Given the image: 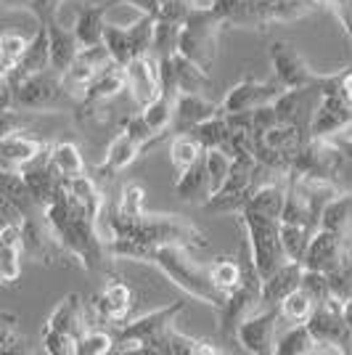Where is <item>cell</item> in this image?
Returning a JSON list of instances; mask_svg holds the SVG:
<instances>
[{"mask_svg":"<svg viewBox=\"0 0 352 355\" xmlns=\"http://www.w3.org/2000/svg\"><path fill=\"white\" fill-rule=\"evenodd\" d=\"M45 215L53 225L56 236L61 239V244L77 257L80 266L93 270V273L101 270L106 263V254H109V247L98 236V223L72 199V193L67 189V180L61 186L59 196L45 207Z\"/></svg>","mask_w":352,"mask_h":355,"instance_id":"6da1fadb","label":"cell"},{"mask_svg":"<svg viewBox=\"0 0 352 355\" xmlns=\"http://www.w3.org/2000/svg\"><path fill=\"white\" fill-rule=\"evenodd\" d=\"M146 263H154L183 292H188L191 297L202 300L212 308H220L225 297H228L215 286L209 266H202L199 260H193L188 247H183V244H154V247H148Z\"/></svg>","mask_w":352,"mask_h":355,"instance_id":"7a4b0ae2","label":"cell"},{"mask_svg":"<svg viewBox=\"0 0 352 355\" xmlns=\"http://www.w3.org/2000/svg\"><path fill=\"white\" fill-rule=\"evenodd\" d=\"M112 234L122 239H135L141 244H183V247H206V236L191 225V223L180 220L177 215H141V218H122L112 215Z\"/></svg>","mask_w":352,"mask_h":355,"instance_id":"3957f363","label":"cell"},{"mask_svg":"<svg viewBox=\"0 0 352 355\" xmlns=\"http://www.w3.org/2000/svg\"><path fill=\"white\" fill-rule=\"evenodd\" d=\"M186 311V302L177 300L173 305H164L159 311H151L135 321H122L114 324V337H117V350L114 353H151L157 342L167 334V329L175 324V315Z\"/></svg>","mask_w":352,"mask_h":355,"instance_id":"277c9868","label":"cell"},{"mask_svg":"<svg viewBox=\"0 0 352 355\" xmlns=\"http://www.w3.org/2000/svg\"><path fill=\"white\" fill-rule=\"evenodd\" d=\"M241 220H244L247 236H249V260L254 263L257 273L265 279L289 260L283 252V244H281V220L267 218L263 212H254L249 207L241 209Z\"/></svg>","mask_w":352,"mask_h":355,"instance_id":"5b68a950","label":"cell"},{"mask_svg":"<svg viewBox=\"0 0 352 355\" xmlns=\"http://www.w3.org/2000/svg\"><path fill=\"white\" fill-rule=\"evenodd\" d=\"M225 27L220 16L209 8H193L188 19L183 21V32H180V51L183 56L193 59L196 64H202L204 69H209L215 59H218V37L220 30Z\"/></svg>","mask_w":352,"mask_h":355,"instance_id":"8992f818","label":"cell"},{"mask_svg":"<svg viewBox=\"0 0 352 355\" xmlns=\"http://www.w3.org/2000/svg\"><path fill=\"white\" fill-rule=\"evenodd\" d=\"M308 326L315 337V353L352 355V329L344 318L339 300L328 297L326 302L315 305V313L310 315Z\"/></svg>","mask_w":352,"mask_h":355,"instance_id":"52a82bcc","label":"cell"},{"mask_svg":"<svg viewBox=\"0 0 352 355\" xmlns=\"http://www.w3.org/2000/svg\"><path fill=\"white\" fill-rule=\"evenodd\" d=\"M263 308V276L257 273L254 263L249 260L244 282L236 286L231 295L225 297L220 308H218V321H220L222 337H234L238 326L244 324L254 311Z\"/></svg>","mask_w":352,"mask_h":355,"instance_id":"ba28073f","label":"cell"},{"mask_svg":"<svg viewBox=\"0 0 352 355\" xmlns=\"http://www.w3.org/2000/svg\"><path fill=\"white\" fill-rule=\"evenodd\" d=\"M254 170H257V159L254 157H234V167L231 175L222 183L218 193H212L202 207L212 215H231V212H241L252 199V193L257 191L254 186Z\"/></svg>","mask_w":352,"mask_h":355,"instance_id":"9c48e42d","label":"cell"},{"mask_svg":"<svg viewBox=\"0 0 352 355\" xmlns=\"http://www.w3.org/2000/svg\"><path fill=\"white\" fill-rule=\"evenodd\" d=\"M122 90H127V67L112 61V64H109L106 69H101L98 77L90 83V88L85 90L82 101H77V119H80V122L93 119L103 106L109 104L114 96H119Z\"/></svg>","mask_w":352,"mask_h":355,"instance_id":"30bf717a","label":"cell"},{"mask_svg":"<svg viewBox=\"0 0 352 355\" xmlns=\"http://www.w3.org/2000/svg\"><path fill=\"white\" fill-rule=\"evenodd\" d=\"M112 64V56L106 51V45H93V48H80L77 59L72 61V67L67 72H61V83L67 96L72 98L74 104L82 101L85 90L90 88V83L98 77L101 69H106Z\"/></svg>","mask_w":352,"mask_h":355,"instance_id":"8fae6325","label":"cell"},{"mask_svg":"<svg viewBox=\"0 0 352 355\" xmlns=\"http://www.w3.org/2000/svg\"><path fill=\"white\" fill-rule=\"evenodd\" d=\"M286 90V85L281 83L279 77L273 74L270 80H241L238 85L225 93V98L220 101L222 106V114H238V112H252L257 106L265 104H276L281 93Z\"/></svg>","mask_w":352,"mask_h":355,"instance_id":"7c38bea8","label":"cell"},{"mask_svg":"<svg viewBox=\"0 0 352 355\" xmlns=\"http://www.w3.org/2000/svg\"><path fill=\"white\" fill-rule=\"evenodd\" d=\"M281 318H283L281 308H260V311H254L244 324L238 326L236 340H238V345L247 353H276V324H279Z\"/></svg>","mask_w":352,"mask_h":355,"instance_id":"4fadbf2b","label":"cell"},{"mask_svg":"<svg viewBox=\"0 0 352 355\" xmlns=\"http://www.w3.org/2000/svg\"><path fill=\"white\" fill-rule=\"evenodd\" d=\"M127 90L138 109H146L161 93V64L157 53L138 56L127 64Z\"/></svg>","mask_w":352,"mask_h":355,"instance_id":"5bb4252c","label":"cell"},{"mask_svg":"<svg viewBox=\"0 0 352 355\" xmlns=\"http://www.w3.org/2000/svg\"><path fill=\"white\" fill-rule=\"evenodd\" d=\"M270 61H273V74L279 77L281 83L289 88H308L321 83L323 74L313 72L308 67V61L302 59L289 43H273L270 45Z\"/></svg>","mask_w":352,"mask_h":355,"instance_id":"9a60e30c","label":"cell"},{"mask_svg":"<svg viewBox=\"0 0 352 355\" xmlns=\"http://www.w3.org/2000/svg\"><path fill=\"white\" fill-rule=\"evenodd\" d=\"M347 236L337 234V231H328V228H318L313 234L310 241V250L305 254V268H315L323 273H331L337 266L344 263L347 257Z\"/></svg>","mask_w":352,"mask_h":355,"instance_id":"2e32d148","label":"cell"},{"mask_svg":"<svg viewBox=\"0 0 352 355\" xmlns=\"http://www.w3.org/2000/svg\"><path fill=\"white\" fill-rule=\"evenodd\" d=\"M21 257H24V239L19 215L6 218L0 228V282L3 286H14L21 279Z\"/></svg>","mask_w":352,"mask_h":355,"instance_id":"e0dca14e","label":"cell"},{"mask_svg":"<svg viewBox=\"0 0 352 355\" xmlns=\"http://www.w3.org/2000/svg\"><path fill=\"white\" fill-rule=\"evenodd\" d=\"M88 305L106 324H122L132 311V289L125 282H109Z\"/></svg>","mask_w":352,"mask_h":355,"instance_id":"ac0fdd59","label":"cell"},{"mask_svg":"<svg viewBox=\"0 0 352 355\" xmlns=\"http://www.w3.org/2000/svg\"><path fill=\"white\" fill-rule=\"evenodd\" d=\"M302 276H305V263L297 260H286L279 266L270 276L263 279V308H279L294 289L302 286Z\"/></svg>","mask_w":352,"mask_h":355,"instance_id":"d6986e66","label":"cell"},{"mask_svg":"<svg viewBox=\"0 0 352 355\" xmlns=\"http://www.w3.org/2000/svg\"><path fill=\"white\" fill-rule=\"evenodd\" d=\"M220 112L222 106L206 101L204 93H177L173 133H191L196 125H202L204 119L215 117Z\"/></svg>","mask_w":352,"mask_h":355,"instance_id":"ffe728a7","label":"cell"},{"mask_svg":"<svg viewBox=\"0 0 352 355\" xmlns=\"http://www.w3.org/2000/svg\"><path fill=\"white\" fill-rule=\"evenodd\" d=\"M48 151H51V146H45L43 141H37V138L24 135L21 130H8L0 138L3 164H11V167H24V164L37 162Z\"/></svg>","mask_w":352,"mask_h":355,"instance_id":"44dd1931","label":"cell"},{"mask_svg":"<svg viewBox=\"0 0 352 355\" xmlns=\"http://www.w3.org/2000/svg\"><path fill=\"white\" fill-rule=\"evenodd\" d=\"M85 329H88V305L80 295L64 297L45 321V331H69L80 337Z\"/></svg>","mask_w":352,"mask_h":355,"instance_id":"7402d4cb","label":"cell"},{"mask_svg":"<svg viewBox=\"0 0 352 355\" xmlns=\"http://www.w3.org/2000/svg\"><path fill=\"white\" fill-rule=\"evenodd\" d=\"M40 21L48 24V35H51V69L67 72L72 67V61L77 59V53H80L82 45L77 40L74 30L61 27L56 16H48V19H40Z\"/></svg>","mask_w":352,"mask_h":355,"instance_id":"603a6c76","label":"cell"},{"mask_svg":"<svg viewBox=\"0 0 352 355\" xmlns=\"http://www.w3.org/2000/svg\"><path fill=\"white\" fill-rule=\"evenodd\" d=\"M143 151V146L132 138L127 130H122L119 128V133L112 138V144L106 148V159L101 162V167L96 170L101 178H114L119 175L122 170H127L132 162H135V157Z\"/></svg>","mask_w":352,"mask_h":355,"instance_id":"cb8c5ba5","label":"cell"},{"mask_svg":"<svg viewBox=\"0 0 352 355\" xmlns=\"http://www.w3.org/2000/svg\"><path fill=\"white\" fill-rule=\"evenodd\" d=\"M173 191H175V196L183 199V202H202V205H204L206 199H209V175H206L204 157L196 159L188 170H183V173L175 178Z\"/></svg>","mask_w":352,"mask_h":355,"instance_id":"d4e9b609","label":"cell"},{"mask_svg":"<svg viewBox=\"0 0 352 355\" xmlns=\"http://www.w3.org/2000/svg\"><path fill=\"white\" fill-rule=\"evenodd\" d=\"M74 35L82 48L103 45V32H106V6H85L77 19H74Z\"/></svg>","mask_w":352,"mask_h":355,"instance_id":"484cf974","label":"cell"},{"mask_svg":"<svg viewBox=\"0 0 352 355\" xmlns=\"http://www.w3.org/2000/svg\"><path fill=\"white\" fill-rule=\"evenodd\" d=\"M48 67H51V35H48V24L37 19V30L32 35L30 48H27L24 59H21V64L16 67L14 72L37 74V72H45Z\"/></svg>","mask_w":352,"mask_h":355,"instance_id":"4316f807","label":"cell"},{"mask_svg":"<svg viewBox=\"0 0 352 355\" xmlns=\"http://www.w3.org/2000/svg\"><path fill=\"white\" fill-rule=\"evenodd\" d=\"M173 61H175L177 93H204V90L212 88L209 69H204L202 64H196V61L183 56V53H175Z\"/></svg>","mask_w":352,"mask_h":355,"instance_id":"83f0119b","label":"cell"},{"mask_svg":"<svg viewBox=\"0 0 352 355\" xmlns=\"http://www.w3.org/2000/svg\"><path fill=\"white\" fill-rule=\"evenodd\" d=\"M67 189H69L74 202L85 209L93 220L98 223L103 209V191L98 189V183L90 175H77V178H67Z\"/></svg>","mask_w":352,"mask_h":355,"instance_id":"f1b7e54d","label":"cell"},{"mask_svg":"<svg viewBox=\"0 0 352 355\" xmlns=\"http://www.w3.org/2000/svg\"><path fill=\"white\" fill-rule=\"evenodd\" d=\"M321 228L337 231L350 236L352 234V191H339L321 215Z\"/></svg>","mask_w":352,"mask_h":355,"instance_id":"f546056e","label":"cell"},{"mask_svg":"<svg viewBox=\"0 0 352 355\" xmlns=\"http://www.w3.org/2000/svg\"><path fill=\"white\" fill-rule=\"evenodd\" d=\"M315 228H310L305 223H283L281 220V244L289 260L297 263H305V254L310 250V241H313Z\"/></svg>","mask_w":352,"mask_h":355,"instance_id":"4dcf8cb0","label":"cell"},{"mask_svg":"<svg viewBox=\"0 0 352 355\" xmlns=\"http://www.w3.org/2000/svg\"><path fill=\"white\" fill-rule=\"evenodd\" d=\"M257 6L260 0H212V11L225 24H236V27H254Z\"/></svg>","mask_w":352,"mask_h":355,"instance_id":"1f68e13d","label":"cell"},{"mask_svg":"<svg viewBox=\"0 0 352 355\" xmlns=\"http://www.w3.org/2000/svg\"><path fill=\"white\" fill-rule=\"evenodd\" d=\"M206 148L199 144V138L193 133H175L173 144H170V162L175 167V173L180 175L183 170H188L196 159L204 157Z\"/></svg>","mask_w":352,"mask_h":355,"instance_id":"d6a6232c","label":"cell"},{"mask_svg":"<svg viewBox=\"0 0 352 355\" xmlns=\"http://www.w3.org/2000/svg\"><path fill=\"white\" fill-rule=\"evenodd\" d=\"M51 164L59 170L61 178H77L85 175V159H82V151L80 146H74L69 141H59L51 146Z\"/></svg>","mask_w":352,"mask_h":355,"instance_id":"836d02e7","label":"cell"},{"mask_svg":"<svg viewBox=\"0 0 352 355\" xmlns=\"http://www.w3.org/2000/svg\"><path fill=\"white\" fill-rule=\"evenodd\" d=\"M276 353L279 355H313L315 353V337L308 324H294L289 331L276 337Z\"/></svg>","mask_w":352,"mask_h":355,"instance_id":"e575fe53","label":"cell"},{"mask_svg":"<svg viewBox=\"0 0 352 355\" xmlns=\"http://www.w3.org/2000/svg\"><path fill=\"white\" fill-rule=\"evenodd\" d=\"M199 144L204 148H222L228 151V144H231V125H228V117L225 114H215V117L204 119L202 125H196L191 130Z\"/></svg>","mask_w":352,"mask_h":355,"instance_id":"d590c367","label":"cell"},{"mask_svg":"<svg viewBox=\"0 0 352 355\" xmlns=\"http://www.w3.org/2000/svg\"><path fill=\"white\" fill-rule=\"evenodd\" d=\"M141 114L146 117L148 128L154 130V135L159 138L167 130H173V119H175V98L161 93L157 101H151L146 109H141Z\"/></svg>","mask_w":352,"mask_h":355,"instance_id":"8d00e7d4","label":"cell"},{"mask_svg":"<svg viewBox=\"0 0 352 355\" xmlns=\"http://www.w3.org/2000/svg\"><path fill=\"white\" fill-rule=\"evenodd\" d=\"M180 32H183V24L167 21V19H159V16H157V30H154L151 53H157L159 59L175 56L177 51H180Z\"/></svg>","mask_w":352,"mask_h":355,"instance_id":"74e56055","label":"cell"},{"mask_svg":"<svg viewBox=\"0 0 352 355\" xmlns=\"http://www.w3.org/2000/svg\"><path fill=\"white\" fill-rule=\"evenodd\" d=\"M103 45L109 51L112 61H117L122 67H127L135 56V45L130 40V32L122 30V27H114V24H106V32H103Z\"/></svg>","mask_w":352,"mask_h":355,"instance_id":"f35d334b","label":"cell"},{"mask_svg":"<svg viewBox=\"0 0 352 355\" xmlns=\"http://www.w3.org/2000/svg\"><path fill=\"white\" fill-rule=\"evenodd\" d=\"M32 37H24V35H16V32H3L0 37V72L11 74L21 64L27 48H30Z\"/></svg>","mask_w":352,"mask_h":355,"instance_id":"ab89813d","label":"cell"},{"mask_svg":"<svg viewBox=\"0 0 352 355\" xmlns=\"http://www.w3.org/2000/svg\"><path fill=\"white\" fill-rule=\"evenodd\" d=\"M206 162V175H209V196L218 193L222 189V183L231 175V167H234V157L222 148H206L204 154Z\"/></svg>","mask_w":352,"mask_h":355,"instance_id":"60d3db41","label":"cell"},{"mask_svg":"<svg viewBox=\"0 0 352 355\" xmlns=\"http://www.w3.org/2000/svg\"><path fill=\"white\" fill-rule=\"evenodd\" d=\"M279 308H281V315L286 321H292V324H308L310 315L315 313V300L299 286V289H294L292 295L281 302Z\"/></svg>","mask_w":352,"mask_h":355,"instance_id":"b9f144b4","label":"cell"},{"mask_svg":"<svg viewBox=\"0 0 352 355\" xmlns=\"http://www.w3.org/2000/svg\"><path fill=\"white\" fill-rule=\"evenodd\" d=\"M0 353H27V337L14 313H0Z\"/></svg>","mask_w":352,"mask_h":355,"instance_id":"7bdbcfd3","label":"cell"},{"mask_svg":"<svg viewBox=\"0 0 352 355\" xmlns=\"http://www.w3.org/2000/svg\"><path fill=\"white\" fill-rule=\"evenodd\" d=\"M209 270H212L215 286H218L220 292H225V295H231L236 286L244 282V273H247V268H241L236 260H228V257L215 260V263L209 266Z\"/></svg>","mask_w":352,"mask_h":355,"instance_id":"ee69618b","label":"cell"},{"mask_svg":"<svg viewBox=\"0 0 352 355\" xmlns=\"http://www.w3.org/2000/svg\"><path fill=\"white\" fill-rule=\"evenodd\" d=\"M114 350H117V337H114V331L88 326V329L80 334V355H106V353H114Z\"/></svg>","mask_w":352,"mask_h":355,"instance_id":"f6af8a7d","label":"cell"},{"mask_svg":"<svg viewBox=\"0 0 352 355\" xmlns=\"http://www.w3.org/2000/svg\"><path fill=\"white\" fill-rule=\"evenodd\" d=\"M143 202H146V191L141 183H125L119 191V202L114 215L122 218H141L143 215Z\"/></svg>","mask_w":352,"mask_h":355,"instance_id":"bcb514c9","label":"cell"},{"mask_svg":"<svg viewBox=\"0 0 352 355\" xmlns=\"http://www.w3.org/2000/svg\"><path fill=\"white\" fill-rule=\"evenodd\" d=\"M43 350L51 355H80V337L69 331H45L43 329Z\"/></svg>","mask_w":352,"mask_h":355,"instance_id":"7dc6e473","label":"cell"},{"mask_svg":"<svg viewBox=\"0 0 352 355\" xmlns=\"http://www.w3.org/2000/svg\"><path fill=\"white\" fill-rule=\"evenodd\" d=\"M328 286H331V297L339 300L342 305L352 300V260L344 257V263L337 266L328 273Z\"/></svg>","mask_w":352,"mask_h":355,"instance_id":"c3c4849f","label":"cell"},{"mask_svg":"<svg viewBox=\"0 0 352 355\" xmlns=\"http://www.w3.org/2000/svg\"><path fill=\"white\" fill-rule=\"evenodd\" d=\"M302 289L308 292L315 305L326 302L331 297V286H328V273L323 270H315V268H305V276H302Z\"/></svg>","mask_w":352,"mask_h":355,"instance_id":"681fc988","label":"cell"},{"mask_svg":"<svg viewBox=\"0 0 352 355\" xmlns=\"http://www.w3.org/2000/svg\"><path fill=\"white\" fill-rule=\"evenodd\" d=\"M119 128H122V130H127V133H130L132 138H135V141H138V144H141L143 148H146L148 144L157 138V135H154V130L148 128L146 117L141 114V109H138V114H130V117L122 119V125H119Z\"/></svg>","mask_w":352,"mask_h":355,"instance_id":"f907efd6","label":"cell"},{"mask_svg":"<svg viewBox=\"0 0 352 355\" xmlns=\"http://www.w3.org/2000/svg\"><path fill=\"white\" fill-rule=\"evenodd\" d=\"M103 6L109 8V6H132V8H138L141 14H159V6L161 0H103Z\"/></svg>","mask_w":352,"mask_h":355,"instance_id":"816d5d0a","label":"cell"},{"mask_svg":"<svg viewBox=\"0 0 352 355\" xmlns=\"http://www.w3.org/2000/svg\"><path fill=\"white\" fill-rule=\"evenodd\" d=\"M339 85H342V93H344V98L352 104V69L350 72H342L339 74Z\"/></svg>","mask_w":352,"mask_h":355,"instance_id":"f5cc1de1","label":"cell"},{"mask_svg":"<svg viewBox=\"0 0 352 355\" xmlns=\"http://www.w3.org/2000/svg\"><path fill=\"white\" fill-rule=\"evenodd\" d=\"M342 311H344V318H347V324H350V329H352V300H347V302L342 305Z\"/></svg>","mask_w":352,"mask_h":355,"instance_id":"db71d44e","label":"cell"},{"mask_svg":"<svg viewBox=\"0 0 352 355\" xmlns=\"http://www.w3.org/2000/svg\"><path fill=\"white\" fill-rule=\"evenodd\" d=\"M347 257H350V260H352V244H350V250H347Z\"/></svg>","mask_w":352,"mask_h":355,"instance_id":"11a10c76","label":"cell"}]
</instances>
